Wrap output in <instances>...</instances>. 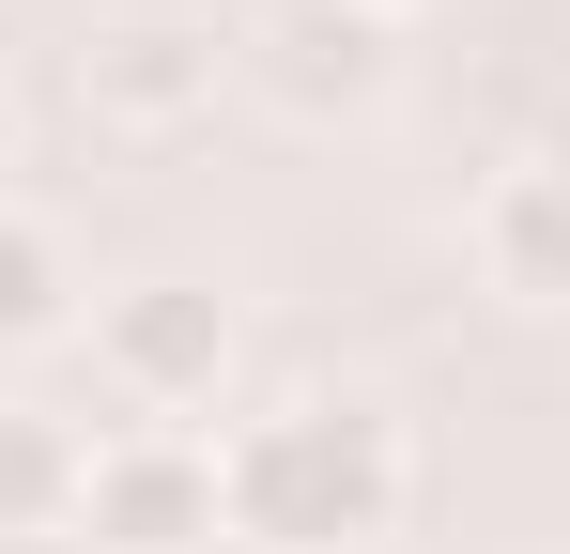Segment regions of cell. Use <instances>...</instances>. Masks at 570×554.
I'll return each instance as SVG.
<instances>
[{"mask_svg": "<svg viewBox=\"0 0 570 554\" xmlns=\"http://www.w3.org/2000/svg\"><path fill=\"white\" fill-rule=\"evenodd\" d=\"M232 78L263 92L278 123H371L385 92H401V31L355 16V0H278V16L232 31Z\"/></svg>", "mask_w": 570, "mask_h": 554, "instance_id": "3", "label": "cell"}, {"mask_svg": "<svg viewBox=\"0 0 570 554\" xmlns=\"http://www.w3.org/2000/svg\"><path fill=\"white\" fill-rule=\"evenodd\" d=\"M478 277L509 308H570V170H493L478 185Z\"/></svg>", "mask_w": 570, "mask_h": 554, "instance_id": "6", "label": "cell"}, {"mask_svg": "<svg viewBox=\"0 0 570 554\" xmlns=\"http://www.w3.org/2000/svg\"><path fill=\"white\" fill-rule=\"evenodd\" d=\"M200 447H216V540H247V554H371L416 493L401 416L355 400V385H293V400L200 432Z\"/></svg>", "mask_w": 570, "mask_h": 554, "instance_id": "1", "label": "cell"}, {"mask_svg": "<svg viewBox=\"0 0 570 554\" xmlns=\"http://www.w3.org/2000/svg\"><path fill=\"white\" fill-rule=\"evenodd\" d=\"M94 123H124V139H170V123H200L216 108V78H232V47H216V16L200 0H124V16H94Z\"/></svg>", "mask_w": 570, "mask_h": 554, "instance_id": "4", "label": "cell"}, {"mask_svg": "<svg viewBox=\"0 0 570 554\" xmlns=\"http://www.w3.org/2000/svg\"><path fill=\"white\" fill-rule=\"evenodd\" d=\"M0 170H16V108H0Z\"/></svg>", "mask_w": 570, "mask_h": 554, "instance_id": "10", "label": "cell"}, {"mask_svg": "<svg viewBox=\"0 0 570 554\" xmlns=\"http://www.w3.org/2000/svg\"><path fill=\"white\" fill-rule=\"evenodd\" d=\"M78 524H94L108 554H186V540H216V447L124 416V432L94 447V477H78Z\"/></svg>", "mask_w": 570, "mask_h": 554, "instance_id": "5", "label": "cell"}, {"mask_svg": "<svg viewBox=\"0 0 570 554\" xmlns=\"http://www.w3.org/2000/svg\"><path fill=\"white\" fill-rule=\"evenodd\" d=\"M540 170H570V139H556V155H540Z\"/></svg>", "mask_w": 570, "mask_h": 554, "instance_id": "11", "label": "cell"}, {"mask_svg": "<svg viewBox=\"0 0 570 554\" xmlns=\"http://www.w3.org/2000/svg\"><path fill=\"white\" fill-rule=\"evenodd\" d=\"M78 416H47V400H0V540H31V524H78Z\"/></svg>", "mask_w": 570, "mask_h": 554, "instance_id": "7", "label": "cell"}, {"mask_svg": "<svg viewBox=\"0 0 570 554\" xmlns=\"http://www.w3.org/2000/svg\"><path fill=\"white\" fill-rule=\"evenodd\" d=\"M355 16H385V31H401V16H416V0H355Z\"/></svg>", "mask_w": 570, "mask_h": 554, "instance_id": "9", "label": "cell"}, {"mask_svg": "<svg viewBox=\"0 0 570 554\" xmlns=\"http://www.w3.org/2000/svg\"><path fill=\"white\" fill-rule=\"evenodd\" d=\"M78 324V263H62V231L31 216V200H0V355H47Z\"/></svg>", "mask_w": 570, "mask_h": 554, "instance_id": "8", "label": "cell"}, {"mask_svg": "<svg viewBox=\"0 0 570 554\" xmlns=\"http://www.w3.org/2000/svg\"><path fill=\"white\" fill-rule=\"evenodd\" d=\"M94 369H108V400H124L139 432H186L200 400L232 385V293H200V277L108 293V308H94Z\"/></svg>", "mask_w": 570, "mask_h": 554, "instance_id": "2", "label": "cell"}]
</instances>
